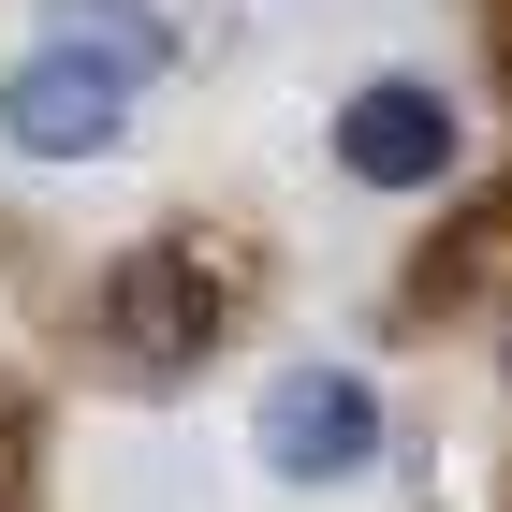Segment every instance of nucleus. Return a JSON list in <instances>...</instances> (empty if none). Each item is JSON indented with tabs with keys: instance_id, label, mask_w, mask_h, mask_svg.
Instances as JSON below:
<instances>
[{
	"instance_id": "nucleus-1",
	"label": "nucleus",
	"mask_w": 512,
	"mask_h": 512,
	"mask_svg": "<svg viewBox=\"0 0 512 512\" xmlns=\"http://www.w3.org/2000/svg\"><path fill=\"white\" fill-rule=\"evenodd\" d=\"M220 337H235V249L220 235H132L88 293V352L118 381H191Z\"/></svg>"
},
{
	"instance_id": "nucleus-2",
	"label": "nucleus",
	"mask_w": 512,
	"mask_h": 512,
	"mask_svg": "<svg viewBox=\"0 0 512 512\" xmlns=\"http://www.w3.org/2000/svg\"><path fill=\"white\" fill-rule=\"evenodd\" d=\"M381 439H395L381 381H366V366H337V352L278 366V381H264V410H249V454H264V483H293V498H337V483H366V469H381Z\"/></svg>"
},
{
	"instance_id": "nucleus-3",
	"label": "nucleus",
	"mask_w": 512,
	"mask_h": 512,
	"mask_svg": "<svg viewBox=\"0 0 512 512\" xmlns=\"http://www.w3.org/2000/svg\"><path fill=\"white\" fill-rule=\"evenodd\" d=\"M322 147H337L352 191H395V205H439L454 176H469V118H454L439 74H366L352 103L322 118Z\"/></svg>"
},
{
	"instance_id": "nucleus-4",
	"label": "nucleus",
	"mask_w": 512,
	"mask_h": 512,
	"mask_svg": "<svg viewBox=\"0 0 512 512\" xmlns=\"http://www.w3.org/2000/svg\"><path fill=\"white\" fill-rule=\"evenodd\" d=\"M0 147L15 161H118L132 147V74H103L74 44H30L0 74Z\"/></svg>"
},
{
	"instance_id": "nucleus-5",
	"label": "nucleus",
	"mask_w": 512,
	"mask_h": 512,
	"mask_svg": "<svg viewBox=\"0 0 512 512\" xmlns=\"http://www.w3.org/2000/svg\"><path fill=\"white\" fill-rule=\"evenodd\" d=\"M44 44H74V59H103V74H132V88L191 59L161 0H44Z\"/></svg>"
},
{
	"instance_id": "nucleus-6",
	"label": "nucleus",
	"mask_w": 512,
	"mask_h": 512,
	"mask_svg": "<svg viewBox=\"0 0 512 512\" xmlns=\"http://www.w3.org/2000/svg\"><path fill=\"white\" fill-rule=\"evenodd\" d=\"M0 512H30V410L0 395Z\"/></svg>"
}]
</instances>
